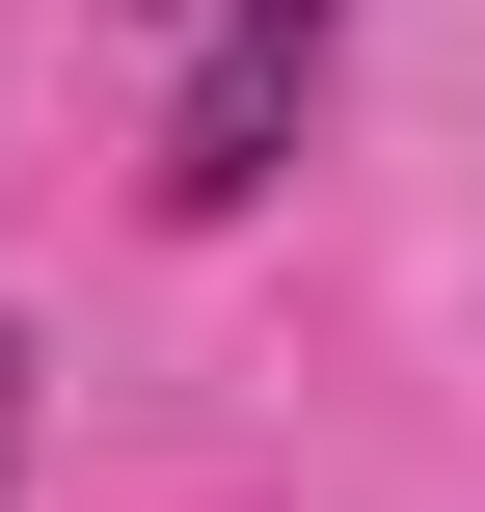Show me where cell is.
Wrapping results in <instances>:
<instances>
[{"instance_id": "cell-3", "label": "cell", "mask_w": 485, "mask_h": 512, "mask_svg": "<svg viewBox=\"0 0 485 512\" xmlns=\"http://www.w3.org/2000/svg\"><path fill=\"white\" fill-rule=\"evenodd\" d=\"M189 27H216V0H189Z\"/></svg>"}, {"instance_id": "cell-1", "label": "cell", "mask_w": 485, "mask_h": 512, "mask_svg": "<svg viewBox=\"0 0 485 512\" xmlns=\"http://www.w3.org/2000/svg\"><path fill=\"white\" fill-rule=\"evenodd\" d=\"M324 27H351V0H216V27H189L162 216H270V162H297V108H324Z\"/></svg>"}, {"instance_id": "cell-2", "label": "cell", "mask_w": 485, "mask_h": 512, "mask_svg": "<svg viewBox=\"0 0 485 512\" xmlns=\"http://www.w3.org/2000/svg\"><path fill=\"white\" fill-rule=\"evenodd\" d=\"M0 459H27V324H0Z\"/></svg>"}]
</instances>
